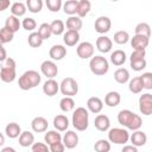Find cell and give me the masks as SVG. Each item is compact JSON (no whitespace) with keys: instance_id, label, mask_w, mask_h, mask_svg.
Returning a JSON list of instances; mask_svg holds the SVG:
<instances>
[{"instance_id":"cell-1","label":"cell","mask_w":152,"mask_h":152,"mask_svg":"<svg viewBox=\"0 0 152 152\" xmlns=\"http://www.w3.org/2000/svg\"><path fill=\"white\" fill-rule=\"evenodd\" d=\"M118 121H119L120 125H122L124 127H126L127 129H131L133 132L138 131L142 125L141 118L138 114L129 110V109L120 110L119 114H118Z\"/></svg>"},{"instance_id":"cell-2","label":"cell","mask_w":152,"mask_h":152,"mask_svg":"<svg viewBox=\"0 0 152 152\" xmlns=\"http://www.w3.org/2000/svg\"><path fill=\"white\" fill-rule=\"evenodd\" d=\"M42 81V76L36 70H27L25 71L18 81V86L21 90H30L36 88Z\"/></svg>"},{"instance_id":"cell-3","label":"cell","mask_w":152,"mask_h":152,"mask_svg":"<svg viewBox=\"0 0 152 152\" xmlns=\"http://www.w3.org/2000/svg\"><path fill=\"white\" fill-rule=\"evenodd\" d=\"M71 124H72V126L76 131H78V132L86 131L88 128V125H89L88 110L84 107H77L72 113Z\"/></svg>"},{"instance_id":"cell-4","label":"cell","mask_w":152,"mask_h":152,"mask_svg":"<svg viewBox=\"0 0 152 152\" xmlns=\"http://www.w3.org/2000/svg\"><path fill=\"white\" fill-rule=\"evenodd\" d=\"M15 61L11 57H7L0 69V78L5 83H11L15 80Z\"/></svg>"},{"instance_id":"cell-5","label":"cell","mask_w":152,"mask_h":152,"mask_svg":"<svg viewBox=\"0 0 152 152\" xmlns=\"http://www.w3.org/2000/svg\"><path fill=\"white\" fill-rule=\"evenodd\" d=\"M89 69L94 75L103 76L109 70V63L102 56H93L89 62Z\"/></svg>"},{"instance_id":"cell-6","label":"cell","mask_w":152,"mask_h":152,"mask_svg":"<svg viewBox=\"0 0 152 152\" xmlns=\"http://www.w3.org/2000/svg\"><path fill=\"white\" fill-rule=\"evenodd\" d=\"M129 140V133L125 128L114 127L108 131V141L116 144V145H124Z\"/></svg>"},{"instance_id":"cell-7","label":"cell","mask_w":152,"mask_h":152,"mask_svg":"<svg viewBox=\"0 0 152 152\" xmlns=\"http://www.w3.org/2000/svg\"><path fill=\"white\" fill-rule=\"evenodd\" d=\"M59 91L68 96V97H72L78 93V84L76 82V80H74L72 77H65L62 80L61 84H59Z\"/></svg>"},{"instance_id":"cell-8","label":"cell","mask_w":152,"mask_h":152,"mask_svg":"<svg viewBox=\"0 0 152 152\" xmlns=\"http://www.w3.org/2000/svg\"><path fill=\"white\" fill-rule=\"evenodd\" d=\"M146 52L145 51H140V50H134L131 56H129V64L131 68L134 71H141L142 69L146 68V59H145Z\"/></svg>"},{"instance_id":"cell-9","label":"cell","mask_w":152,"mask_h":152,"mask_svg":"<svg viewBox=\"0 0 152 152\" xmlns=\"http://www.w3.org/2000/svg\"><path fill=\"white\" fill-rule=\"evenodd\" d=\"M139 110L141 114L148 116L152 114V95L145 93L139 97Z\"/></svg>"},{"instance_id":"cell-10","label":"cell","mask_w":152,"mask_h":152,"mask_svg":"<svg viewBox=\"0 0 152 152\" xmlns=\"http://www.w3.org/2000/svg\"><path fill=\"white\" fill-rule=\"evenodd\" d=\"M77 56L82 59H88L94 56V45L90 42H82L76 49Z\"/></svg>"},{"instance_id":"cell-11","label":"cell","mask_w":152,"mask_h":152,"mask_svg":"<svg viewBox=\"0 0 152 152\" xmlns=\"http://www.w3.org/2000/svg\"><path fill=\"white\" fill-rule=\"evenodd\" d=\"M40 71L46 78H53L58 74V66L53 61H44L40 64Z\"/></svg>"},{"instance_id":"cell-12","label":"cell","mask_w":152,"mask_h":152,"mask_svg":"<svg viewBox=\"0 0 152 152\" xmlns=\"http://www.w3.org/2000/svg\"><path fill=\"white\" fill-rule=\"evenodd\" d=\"M94 27H95V31L100 34H104L107 33L110 27H112V21L106 15H101L96 20H95V24H94Z\"/></svg>"},{"instance_id":"cell-13","label":"cell","mask_w":152,"mask_h":152,"mask_svg":"<svg viewBox=\"0 0 152 152\" xmlns=\"http://www.w3.org/2000/svg\"><path fill=\"white\" fill-rule=\"evenodd\" d=\"M62 142L64 145V147L71 150L75 148L78 144V135L76 132L74 131H66V133L62 137Z\"/></svg>"},{"instance_id":"cell-14","label":"cell","mask_w":152,"mask_h":152,"mask_svg":"<svg viewBox=\"0 0 152 152\" xmlns=\"http://www.w3.org/2000/svg\"><path fill=\"white\" fill-rule=\"evenodd\" d=\"M150 44V38L144 37V36H137L134 34L133 38L131 39V45L134 50H140V51H145L146 48Z\"/></svg>"},{"instance_id":"cell-15","label":"cell","mask_w":152,"mask_h":152,"mask_svg":"<svg viewBox=\"0 0 152 152\" xmlns=\"http://www.w3.org/2000/svg\"><path fill=\"white\" fill-rule=\"evenodd\" d=\"M112 46H113V42L109 37L107 36H100L97 39H96V49L102 52V53H107L112 50Z\"/></svg>"},{"instance_id":"cell-16","label":"cell","mask_w":152,"mask_h":152,"mask_svg":"<svg viewBox=\"0 0 152 152\" xmlns=\"http://www.w3.org/2000/svg\"><path fill=\"white\" fill-rule=\"evenodd\" d=\"M59 91V84L53 78H49L43 84V93L48 96H55Z\"/></svg>"},{"instance_id":"cell-17","label":"cell","mask_w":152,"mask_h":152,"mask_svg":"<svg viewBox=\"0 0 152 152\" xmlns=\"http://www.w3.org/2000/svg\"><path fill=\"white\" fill-rule=\"evenodd\" d=\"M94 126L100 132H106L110 127V120H109V118L107 115L99 114V115H96V118L94 120Z\"/></svg>"},{"instance_id":"cell-18","label":"cell","mask_w":152,"mask_h":152,"mask_svg":"<svg viewBox=\"0 0 152 152\" xmlns=\"http://www.w3.org/2000/svg\"><path fill=\"white\" fill-rule=\"evenodd\" d=\"M129 140H131V142H132L133 146L140 147V146H144V145L146 144V141H147V135H146L145 132L138 129V131H134V132L129 135Z\"/></svg>"},{"instance_id":"cell-19","label":"cell","mask_w":152,"mask_h":152,"mask_svg":"<svg viewBox=\"0 0 152 152\" xmlns=\"http://www.w3.org/2000/svg\"><path fill=\"white\" fill-rule=\"evenodd\" d=\"M87 108H88L89 112H91L94 114H99L103 108V102H102V100L100 97L91 96L87 101Z\"/></svg>"},{"instance_id":"cell-20","label":"cell","mask_w":152,"mask_h":152,"mask_svg":"<svg viewBox=\"0 0 152 152\" xmlns=\"http://www.w3.org/2000/svg\"><path fill=\"white\" fill-rule=\"evenodd\" d=\"M48 120L43 116H36L32 121H31V127L33 129V132L36 133H42V132H45L48 129Z\"/></svg>"},{"instance_id":"cell-21","label":"cell","mask_w":152,"mask_h":152,"mask_svg":"<svg viewBox=\"0 0 152 152\" xmlns=\"http://www.w3.org/2000/svg\"><path fill=\"white\" fill-rule=\"evenodd\" d=\"M49 56L53 61H61L66 56V48L63 45H59V44L53 45L49 51Z\"/></svg>"},{"instance_id":"cell-22","label":"cell","mask_w":152,"mask_h":152,"mask_svg":"<svg viewBox=\"0 0 152 152\" xmlns=\"http://www.w3.org/2000/svg\"><path fill=\"white\" fill-rule=\"evenodd\" d=\"M53 127L56 131L58 132H64L68 129L69 127V119L63 115V114H59V115H56L53 118Z\"/></svg>"},{"instance_id":"cell-23","label":"cell","mask_w":152,"mask_h":152,"mask_svg":"<svg viewBox=\"0 0 152 152\" xmlns=\"http://www.w3.org/2000/svg\"><path fill=\"white\" fill-rule=\"evenodd\" d=\"M68 28V31H80L83 26V23H82V19L78 18L77 15H71L66 19L65 24H64Z\"/></svg>"},{"instance_id":"cell-24","label":"cell","mask_w":152,"mask_h":152,"mask_svg":"<svg viewBox=\"0 0 152 152\" xmlns=\"http://www.w3.org/2000/svg\"><path fill=\"white\" fill-rule=\"evenodd\" d=\"M63 42L66 46H75L80 42V33L77 31H66L63 33Z\"/></svg>"},{"instance_id":"cell-25","label":"cell","mask_w":152,"mask_h":152,"mask_svg":"<svg viewBox=\"0 0 152 152\" xmlns=\"http://www.w3.org/2000/svg\"><path fill=\"white\" fill-rule=\"evenodd\" d=\"M127 59L126 52L122 50H115L110 53V62L115 65V66H120L122 65Z\"/></svg>"},{"instance_id":"cell-26","label":"cell","mask_w":152,"mask_h":152,"mask_svg":"<svg viewBox=\"0 0 152 152\" xmlns=\"http://www.w3.org/2000/svg\"><path fill=\"white\" fill-rule=\"evenodd\" d=\"M5 133H6V135H7L8 138L15 139V138H18V137L20 135L21 128H20V126H19L17 122H10V124H7V126L5 127Z\"/></svg>"},{"instance_id":"cell-27","label":"cell","mask_w":152,"mask_h":152,"mask_svg":"<svg viewBox=\"0 0 152 152\" xmlns=\"http://www.w3.org/2000/svg\"><path fill=\"white\" fill-rule=\"evenodd\" d=\"M34 144V135L28 131H24L19 135V145L23 147H28Z\"/></svg>"},{"instance_id":"cell-28","label":"cell","mask_w":152,"mask_h":152,"mask_svg":"<svg viewBox=\"0 0 152 152\" xmlns=\"http://www.w3.org/2000/svg\"><path fill=\"white\" fill-rule=\"evenodd\" d=\"M91 8V4L89 0H80L77 4V10H76V14L78 18H83L86 17Z\"/></svg>"},{"instance_id":"cell-29","label":"cell","mask_w":152,"mask_h":152,"mask_svg":"<svg viewBox=\"0 0 152 152\" xmlns=\"http://www.w3.org/2000/svg\"><path fill=\"white\" fill-rule=\"evenodd\" d=\"M20 26H21V23L19 21V18H17L14 15H10L5 20V27L8 28L10 31H12L13 33H15L17 31H19Z\"/></svg>"},{"instance_id":"cell-30","label":"cell","mask_w":152,"mask_h":152,"mask_svg":"<svg viewBox=\"0 0 152 152\" xmlns=\"http://www.w3.org/2000/svg\"><path fill=\"white\" fill-rule=\"evenodd\" d=\"M114 80L120 83V84H125L129 81V72L126 68H119L115 70L114 72Z\"/></svg>"},{"instance_id":"cell-31","label":"cell","mask_w":152,"mask_h":152,"mask_svg":"<svg viewBox=\"0 0 152 152\" xmlns=\"http://www.w3.org/2000/svg\"><path fill=\"white\" fill-rule=\"evenodd\" d=\"M121 101V96L118 91H109L104 96V103L108 107H116Z\"/></svg>"},{"instance_id":"cell-32","label":"cell","mask_w":152,"mask_h":152,"mask_svg":"<svg viewBox=\"0 0 152 152\" xmlns=\"http://www.w3.org/2000/svg\"><path fill=\"white\" fill-rule=\"evenodd\" d=\"M27 8H26V5L24 2H20V1H17V2H13L11 5V13L12 15L19 18V17H23L25 13H26Z\"/></svg>"},{"instance_id":"cell-33","label":"cell","mask_w":152,"mask_h":152,"mask_svg":"<svg viewBox=\"0 0 152 152\" xmlns=\"http://www.w3.org/2000/svg\"><path fill=\"white\" fill-rule=\"evenodd\" d=\"M44 140H45V144L48 146H50L55 142L62 141V135L58 131H48L44 135Z\"/></svg>"},{"instance_id":"cell-34","label":"cell","mask_w":152,"mask_h":152,"mask_svg":"<svg viewBox=\"0 0 152 152\" xmlns=\"http://www.w3.org/2000/svg\"><path fill=\"white\" fill-rule=\"evenodd\" d=\"M59 108L64 112V113H69L71 110H74L75 108V101L72 97H68L64 96L61 101H59Z\"/></svg>"},{"instance_id":"cell-35","label":"cell","mask_w":152,"mask_h":152,"mask_svg":"<svg viewBox=\"0 0 152 152\" xmlns=\"http://www.w3.org/2000/svg\"><path fill=\"white\" fill-rule=\"evenodd\" d=\"M77 0H68L63 4V11L65 14L68 15H75L76 14V10H77Z\"/></svg>"},{"instance_id":"cell-36","label":"cell","mask_w":152,"mask_h":152,"mask_svg":"<svg viewBox=\"0 0 152 152\" xmlns=\"http://www.w3.org/2000/svg\"><path fill=\"white\" fill-rule=\"evenodd\" d=\"M134 31H135L137 36H144L147 38H150V36H151V27L147 23H139L135 26Z\"/></svg>"},{"instance_id":"cell-37","label":"cell","mask_w":152,"mask_h":152,"mask_svg":"<svg viewBox=\"0 0 152 152\" xmlns=\"http://www.w3.org/2000/svg\"><path fill=\"white\" fill-rule=\"evenodd\" d=\"M50 27H51V32L52 34L55 36H59V34H63L64 33V28H65V25L62 20L57 19V20H53L51 24H50Z\"/></svg>"},{"instance_id":"cell-38","label":"cell","mask_w":152,"mask_h":152,"mask_svg":"<svg viewBox=\"0 0 152 152\" xmlns=\"http://www.w3.org/2000/svg\"><path fill=\"white\" fill-rule=\"evenodd\" d=\"M26 8H28L31 13H39L43 8V1L42 0H27Z\"/></svg>"},{"instance_id":"cell-39","label":"cell","mask_w":152,"mask_h":152,"mask_svg":"<svg viewBox=\"0 0 152 152\" xmlns=\"http://www.w3.org/2000/svg\"><path fill=\"white\" fill-rule=\"evenodd\" d=\"M128 89H129V91L133 93V94H139V93H141L142 86H141V82H140L139 76H138V77H133L132 80H129Z\"/></svg>"},{"instance_id":"cell-40","label":"cell","mask_w":152,"mask_h":152,"mask_svg":"<svg viewBox=\"0 0 152 152\" xmlns=\"http://www.w3.org/2000/svg\"><path fill=\"white\" fill-rule=\"evenodd\" d=\"M95 152H109L110 151V142L106 139H99L94 144Z\"/></svg>"},{"instance_id":"cell-41","label":"cell","mask_w":152,"mask_h":152,"mask_svg":"<svg viewBox=\"0 0 152 152\" xmlns=\"http://www.w3.org/2000/svg\"><path fill=\"white\" fill-rule=\"evenodd\" d=\"M38 34L40 36V38H42L43 40L49 39V38L51 37V34H52L50 24H48V23H43V24H40L39 27H38Z\"/></svg>"},{"instance_id":"cell-42","label":"cell","mask_w":152,"mask_h":152,"mask_svg":"<svg viewBox=\"0 0 152 152\" xmlns=\"http://www.w3.org/2000/svg\"><path fill=\"white\" fill-rule=\"evenodd\" d=\"M27 42L31 48H39L43 44V39L40 38L38 32H31L27 37Z\"/></svg>"},{"instance_id":"cell-43","label":"cell","mask_w":152,"mask_h":152,"mask_svg":"<svg viewBox=\"0 0 152 152\" xmlns=\"http://www.w3.org/2000/svg\"><path fill=\"white\" fill-rule=\"evenodd\" d=\"M114 42L119 45H124L129 40V34L127 31H118L114 33Z\"/></svg>"},{"instance_id":"cell-44","label":"cell","mask_w":152,"mask_h":152,"mask_svg":"<svg viewBox=\"0 0 152 152\" xmlns=\"http://www.w3.org/2000/svg\"><path fill=\"white\" fill-rule=\"evenodd\" d=\"M142 89L151 90L152 89V74L151 72H144L141 76H139Z\"/></svg>"},{"instance_id":"cell-45","label":"cell","mask_w":152,"mask_h":152,"mask_svg":"<svg viewBox=\"0 0 152 152\" xmlns=\"http://www.w3.org/2000/svg\"><path fill=\"white\" fill-rule=\"evenodd\" d=\"M13 38H14V33L12 31H10L8 28H6L5 26L2 28H0V39H1L2 44L12 42Z\"/></svg>"},{"instance_id":"cell-46","label":"cell","mask_w":152,"mask_h":152,"mask_svg":"<svg viewBox=\"0 0 152 152\" xmlns=\"http://www.w3.org/2000/svg\"><path fill=\"white\" fill-rule=\"evenodd\" d=\"M46 7L51 11V12H58L63 4H62V0H46Z\"/></svg>"},{"instance_id":"cell-47","label":"cell","mask_w":152,"mask_h":152,"mask_svg":"<svg viewBox=\"0 0 152 152\" xmlns=\"http://www.w3.org/2000/svg\"><path fill=\"white\" fill-rule=\"evenodd\" d=\"M21 26H23V28L26 30V31H33V30L37 27V23H36V20H34L33 18L27 17V18H25V19L23 20Z\"/></svg>"},{"instance_id":"cell-48","label":"cell","mask_w":152,"mask_h":152,"mask_svg":"<svg viewBox=\"0 0 152 152\" xmlns=\"http://www.w3.org/2000/svg\"><path fill=\"white\" fill-rule=\"evenodd\" d=\"M32 152H50L45 142H34L32 145Z\"/></svg>"},{"instance_id":"cell-49","label":"cell","mask_w":152,"mask_h":152,"mask_svg":"<svg viewBox=\"0 0 152 152\" xmlns=\"http://www.w3.org/2000/svg\"><path fill=\"white\" fill-rule=\"evenodd\" d=\"M49 150H50V152H64L65 147H64L62 141H58V142H55V144L50 145Z\"/></svg>"},{"instance_id":"cell-50","label":"cell","mask_w":152,"mask_h":152,"mask_svg":"<svg viewBox=\"0 0 152 152\" xmlns=\"http://www.w3.org/2000/svg\"><path fill=\"white\" fill-rule=\"evenodd\" d=\"M121 152H138V148L133 145H125L121 150Z\"/></svg>"},{"instance_id":"cell-51","label":"cell","mask_w":152,"mask_h":152,"mask_svg":"<svg viewBox=\"0 0 152 152\" xmlns=\"http://www.w3.org/2000/svg\"><path fill=\"white\" fill-rule=\"evenodd\" d=\"M10 5H11L10 0H0V12H4L5 10H7Z\"/></svg>"},{"instance_id":"cell-52","label":"cell","mask_w":152,"mask_h":152,"mask_svg":"<svg viewBox=\"0 0 152 152\" xmlns=\"http://www.w3.org/2000/svg\"><path fill=\"white\" fill-rule=\"evenodd\" d=\"M7 58V52H6V49L0 45V62H4L5 59Z\"/></svg>"},{"instance_id":"cell-53","label":"cell","mask_w":152,"mask_h":152,"mask_svg":"<svg viewBox=\"0 0 152 152\" xmlns=\"http://www.w3.org/2000/svg\"><path fill=\"white\" fill-rule=\"evenodd\" d=\"M1 152H17L13 147H10V146H7V147H4L2 150H1Z\"/></svg>"},{"instance_id":"cell-54","label":"cell","mask_w":152,"mask_h":152,"mask_svg":"<svg viewBox=\"0 0 152 152\" xmlns=\"http://www.w3.org/2000/svg\"><path fill=\"white\" fill-rule=\"evenodd\" d=\"M5 144V135L0 132V146H2Z\"/></svg>"},{"instance_id":"cell-55","label":"cell","mask_w":152,"mask_h":152,"mask_svg":"<svg viewBox=\"0 0 152 152\" xmlns=\"http://www.w3.org/2000/svg\"><path fill=\"white\" fill-rule=\"evenodd\" d=\"M0 45H2V42H1V39H0Z\"/></svg>"}]
</instances>
